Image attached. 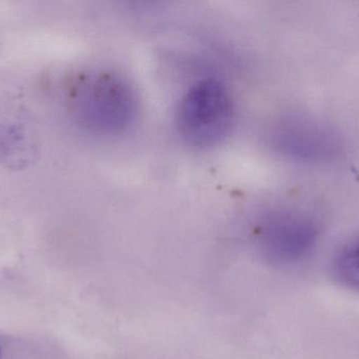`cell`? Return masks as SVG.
I'll list each match as a JSON object with an SVG mask.
<instances>
[{
    "label": "cell",
    "instance_id": "obj_1",
    "mask_svg": "<svg viewBox=\"0 0 359 359\" xmlns=\"http://www.w3.org/2000/svg\"><path fill=\"white\" fill-rule=\"evenodd\" d=\"M78 119L90 130L120 132L137 114V97L128 81L115 74L96 72L77 80L71 94Z\"/></svg>",
    "mask_w": 359,
    "mask_h": 359
},
{
    "label": "cell",
    "instance_id": "obj_2",
    "mask_svg": "<svg viewBox=\"0 0 359 359\" xmlns=\"http://www.w3.org/2000/svg\"><path fill=\"white\" fill-rule=\"evenodd\" d=\"M177 119L180 134L188 145L198 149L217 145L233 120L229 91L219 80H200L182 98Z\"/></svg>",
    "mask_w": 359,
    "mask_h": 359
},
{
    "label": "cell",
    "instance_id": "obj_3",
    "mask_svg": "<svg viewBox=\"0 0 359 359\" xmlns=\"http://www.w3.org/2000/svg\"><path fill=\"white\" fill-rule=\"evenodd\" d=\"M318 238L316 223L307 215L294 211L267 213L257 228V248L276 266L301 263L313 250Z\"/></svg>",
    "mask_w": 359,
    "mask_h": 359
},
{
    "label": "cell",
    "instance_id": "obj_4",
    "mask_svg": "<svg viewBox=\"0 0 359 359\" xmlns=\"http://www.w3.org/2000/svg\"><path fill=\"white\" fill-rule=\"evenodd\" d=\"M272 145L283 155L307 162L333 159L341 151L339 133L322 120L293 114L276 122Z\"/></svg>",
    "mask_w": 359,
    "mask_h": 359
},
{
    "label": "cell",
    "instance_id": "obj_5",
    "mask_svg": "<svg viewBox=\"0 0 359 359\" xmlns=\"http://www.w3.org/2000/svg\"><path fill=\"white\" fill-rule=\"evenodd\" d=\"M40 150L35 116L14 95L0 96V166L22 170L33 164Z\"/></svg>",
    "mask_w": 359,
    "mask_h": 359
},
{
    "label": "cell",
    "instance_id": "obj_6",
    "mask_svg": "<svg viewBox=\"0 0 359 359\" xmlns=\"http://www.w3.org/2000/svg\"><path fill=\"white\" fill-rule=\"evenodd\" d=\"M332 273L346 288L359 291V237L339 251L332 263Z\"/></svg>",
    "mask_w": 359,
    "mask_h": 359
},
{
    "label": "cell",
    "instance_id": "obj_7",
    "mask_svg": "<svg viewBox=\"0 0 359 359\" xmlns=\"http://www.w3.org/2000/svg\"><path fill=\"white\" fill-rule=\"evenodd\" d=\"M0 359H1V349H0Z\"/></svg>",
    "mask_w": 359,
    "mask_h": 359
}]
</instances>
